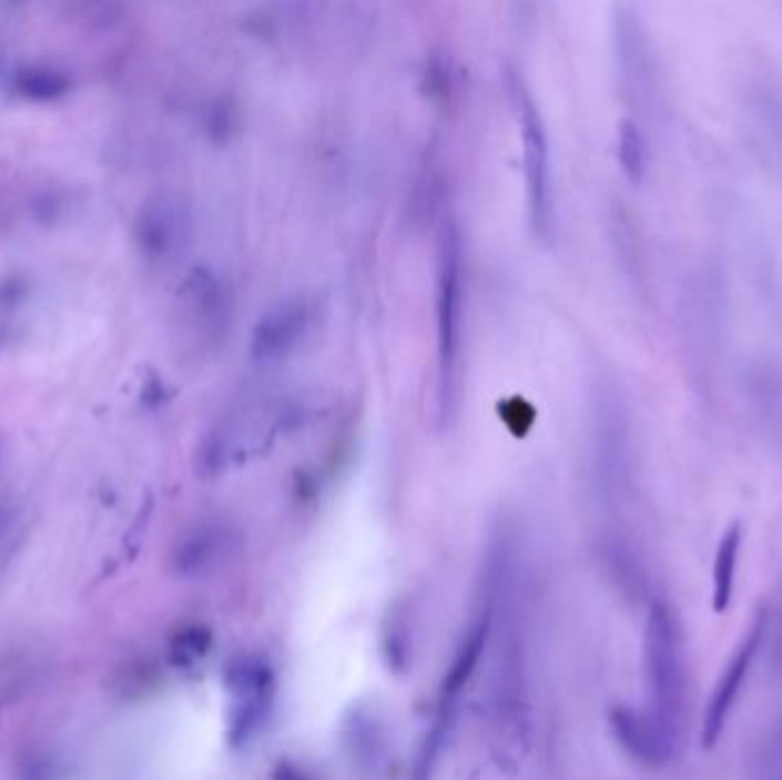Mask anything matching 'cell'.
<instances>
[{
    "label": "cell",
    "mask_w": 782,
    "mask_h": 780,
    "mask_svg": "<svg viewBox=\"0 0 782 780\" xmlns=\"http://www.w3.org/2000/svg\"><path fill=\"white\" fill-rule=\"evenodd\" d=\"M463 307H465V250L456 222H444L437 239L435 269V415L449 428L460 411L463 392Z\"/></svg>",
    "instance_id": "1"
},
{
    "label": "cell",
    "mask_w": 782,
    "mask_h": 780,
    "mask_svg": "<svg viewBox=\"0 0 782 780\" xmlns=\"http://www.w3.org/2000/svg\"><path fill=\"white\" fill-rule=\"evenodd\" d=\"M55 776H58V769L53 758L42 753H32L21 762V769H19V780H55Z\"/></svg>",
    "instance_id": "14"
},
{
    "label": "cell",
    "mask_w": 782,
    "mask_h": 780,
    "mask_svg": "<svg viewBox=\"0 0 782 780\" xmlns=\"http://www.w3.org/2000/svg\"><path fill=\"white\" fill-rule=\"evenodd\" d=\"M618 163L631 183H641L648 170V144L637 122L624 120L618 129Z\"/></svg>",
    "instance_id": "10"
},
{
    "label": "cell",
    "mask_w": 782,
    "mask_h": 780,
    "mask_svg": "<svg viewBox=\"0 0 782 780\" xmlns=\"http://www.w3.org/2000/svg\"><path fill=\"white\" fill-rule=\"evenodd\" d=\"M764 631H766V614L758 611L751 627L747 629V635H743L741 644L737 646L732 659L723 668V673H721L710 700H707V708L702 715V728H700V741H702L704 751H712L719 744V739L725 730L728 715H730L732 705L741 691L743 680H747L751 666L755 661Z\"/></svg>",
    "instance_id": "5"
},
{
    "label": "cell",
    "mask_w": 782,
    "mask_h": 780,
    "mask_svg": "<svg viewBox=\"0 0 782 780\" xmlns=\"http://www.w3.org/2000/svg\"><path fill=\"white\" fill-rule=\"evenodd\" d=\"M314 316L316 307L307 295H288L275 303L252 327L250 357L258 364H275L288 357L307 340Z\"/></svg>",
    "instance_id": "4"
},
{
    "label": "cell",
    "mask_w": 782,
    "mask_h": 780,
    "mask_svg": "<svg viewBox=\"0 0 782 780\" xmlns=\"http://www.w3.org/2000/svg\"><path fill=\"white\" fill-rule=\"evenodd\" d=\"M227 689L232 693V737L243 741L264 723L271 710L275 693L271 666L256 657H238L227 668Z\"/></svg>",
    "instance_id": "6"
},
{
    "label": "cell",
    "mask_w": 782,
    "mask_h": 780,
    "mask_svg": "<svg viewBox=\"0 0 782 780\" xmlns=\"http://www.w3.org/2000/svg\"><path fill=\"white\" fill-rule=\"evenodd\" d=\"M646 687L650 717L678 739L682 702H684V661L678 622L663 602H654L646 622L643 639Z\"/></svg>",
    "instance_id": "2"
},
{
    "label": "cell",
    "mask_w": 782,
    "mask_h": 780,
    "mask_svg": "<svg viewBox=\"0 0 782 780\" xmlns=\"http://www.w3.org/2000/svg\"><path fill=\"white\" fill-rule=\"evenodd\" d=\"M217 529L213 527H204L193 531L189 538H185L176 551V566L181 573H197L202 570L211 556L215 554V545H217Z\"/></svg>",
    "instance_id": "11"
},
{
    "label": "cell",
    "mask_w": 782,
    "mask_h": 780,
    "mask_svg": "<svg viewBox=\"0 0 782 780\" xmlns=\"http://www.w3.org/2000/svg\"><path fill=\"white\" fill-rule=\"evenodd\" d=\"M183 213L172 200L159 197L149 202L140 217V241L146 254L156 259L170 254L183 236Z\"/></svg>",
    "instance_id": "8"
},
{
    "label": "cell",
    "mask_w": 782,
    "mask_h": 780,
    "mask_svg": "<svg viewBox=\"0 0 782 780\" xmlns=\"http://www.w3.org/2000/svg\"><path fill=\"white\" fill-rule=\"evenodd\" d=\"M609 726L620 749L643 767H663L676 753V737H670L650 712L618 705L609 712Z\"/></svg>",
    "instance_id": "7"
},
{
    "label": "cell",
    "mask_w": 782,
    "mask_h": 780,
    "mask_svg": "<svg viewBox=\"0 0 782 780\" xmlns=\"http://www.w3.org/2000/svg\"><path fill=\"white\" fill-rule=\"evenodd\" d=\"M21 88L32 97H55L64 90V81L60 77H53V73L32 71V73H26Z\"/></svg>",
    "instance_id": "13"
},
{
    "label": "cell",
    "mask_w": 782,
    "mask_h": 780,
    "mask_svg": "<svg viewBox=\"0 0 782 780\" xmlns=\"http://www.w3.org/2000/svg\"><path fill=\"white\" fill-rule=\"evenodd\" d=\"M211 646V635L204 627H185L179 631L174 644H172V655L179 663H193L195 659L204 657Z\"/></svg>",
    "instance_id": "12"
},
{
    "label": "cell",
    "mask_w": 782,
    "mask_h": 780,
    "mask_svg": "<svg viewBox=\"0 0 782 780\" xmlns=\"http://www.w3.org/2000/svg\"><path fill=\"white\" fill-rule=\"evenodd\" d=\"M741 540H743V527L741 523H732L719 543L717 559H714V588H712V609L717 614H725L730 609V602L734 596Z\"/></svg>",
    "instance_id": "9"
},
{
    "label": "cell",
    "mask_w": 782,
    "mask_h": 780,
    "mask_svg": "<svg viewBox=\"0 0 782 780\" xmlns=\"http://www.w3.org/2000/svg\"><path fill=\"white\" fill-rule=\"evenodd\" d=\"M510 94L521 133V154H525L529 225L538 239L549 241L554 234V183L547 129L540 108L519 77H510Z\"/></svg>",
    "instance_id": "3"
}]
</instances>
